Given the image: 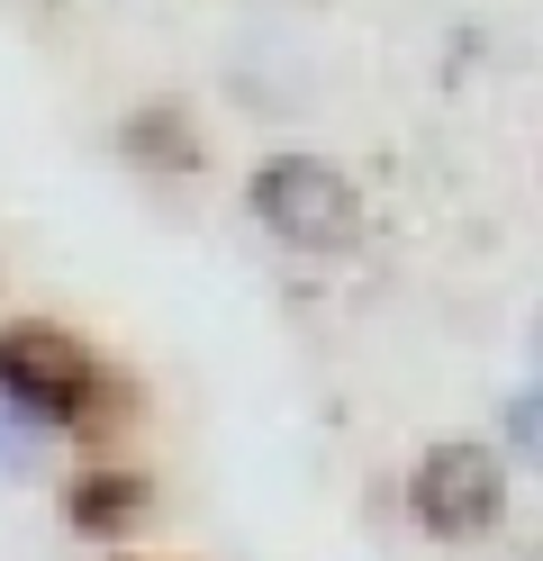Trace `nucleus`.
<instances>
[{
	"label": "nucleus",
	"mask_w": 543,
	"mask_h": 561,
	"mask_svg": "<svg viewBox=\"0 0 543 561\" xmlns=\"http://www.w3.org/2000/svg\"><path fill=\"white\" fill-rule=\"evenodd\" d=\"M507 444H517L525 462H543V380H534V390H517V399H507Z\"/></svg>",
	"instance_id": "6"
},
{
	"label": "nucleus",
	"mask_w": 543,
	"mask_h": 561,
	"mask_svg": "<svg viewBox=\"0 0 543 561\" xmlns=\"http://www.w3.org/2000/svg\"><path fill=\"white\" fill-rule=\"evenodd\" d=\"M127 154H155L163 172H191L200 163V136H191L181 110H145V118H127Z\"/></svg>",
	"instance_id": "5"
},
{
	"label": "nucleus",
	"mask_w": 543,
	"mask_h": 561,
	"mask_svg": "<svg viewBox=\"0 0 543 561\" xmlns=\"http://www.w3.org/2000/svg\"><path fill=\"white\" fill-rule=\"evenodd\" d=\"M0 399L27 408L36 426H64L82 444H118L136 426V390L127 371H109L72 327L55 318H10L0 327Z\"/></svg>",
	"instance_id": "1"
},
{
	"label": "nucleus",
	"mask_w": 543,
	"mask_h": 561,
	"mask_svg": "<svg viewBox=\"0 0 543 561\" xmlns=\"http://www.w3.org/2000/svg\"><path fill=\"white\" fill-rule=\"evenodd\" d=\"M253 218H263L281 244H299V254H336V244H353L362 227V199L336 163H317V154H281L253 172Z\"/></svg>",
	"instance_id": "2"
},
{
	"label": "nucleus",
	"mask_w": 543,
	"mask_h": 561,
	"mask_svg": "<svg viewBox=\"0 0 543 561\" xmlns=\"http://www.w3.org/2000/svg\"><path fill=\"white\" fill-rule=\"evenodd\" d=\"M534 561H543V552H534Z\"/></svg>",
	"instance_id": "8"
},
{
	"label": "nucleus",
	"mask_w": 543,
	"mask_h": 561,
	"mask_svg": "<svg viewBox=\"0 0 543 561\" xmlns=\"http://www.w3.org/2000/svg\"><path fill=\"white\" fill-rule=\"evenodd\" d=\"M408 499H417V516L444 543H471V535H489V516H498V462H489L480 444H444V453H426V462H417Z\"/></svg>",
	"instance_id": "3"
},
{
	"label": "nucleus",
	"mask_w": 543,
	"mask_h": 561,
	"mask_svg": "<svg viewBox=\"0 0 543 561\" xmlns=\"http://www.w3.org/2000/svg\"><path fill=\"white\" fill-rule=\"evenodd\" d=\"M64 516H72V535H127V525L145 516V480L136 471H82L72 480V499H64Z\"/></svg>",
	"instance_id": "4"
},
{
	"label": "nucleus",
	"mask_w": 543,
	"mask_h": 561,
	"mask_svg": "<svg viewBox=\"0 0 543 561\" xmlns=\"http://www.w3.org/2000/svg\"><path fill=\"white\" fill-rule=\"evenodd\" d=\"M534 363H543V318H534Z\"/></svg>",
	"instance_id": "7"
}]
</instances>
